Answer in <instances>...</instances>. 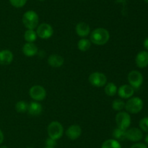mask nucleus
I'll use <instances>...</instances> for the list:
<instances>
[{
	"mask_svg": "<svg viewBox=\"0 0 148 148\" xmlns=\"http://www.w3.org/2000/svg\"><path fill=\"white\" fill-rule=\"evenodd\" d=\"M43 148H55V147H43Z\"/></svg>",
	"mask_w": 148,
	"mask_h": 148,
	"instance_id": "obj_34",
	"label": "nucleus"
},
{
	"mask_svg": "<svg viewBox=\"0 0 148 148\" xmlns=\"http://www.w3.org/2000/svg\"><path fill=\"white\" fill-rule=\"evenodd\" d=\"M116 123L119 129L127 130L130 127L132 123L131 115L127 111H120L117 113L115 117Z\"/></svg>",
	"mask_w": 148,
	"mask_h": 148,
	"instance_id": "obj_6",
	"label": "nucleus"
},
{
	"mask_svg": "<svg viewBox=\"0 0 148 148\" xmlns=\"http://www.w3.org/2000/svg\"><path fill=\"white\" fill-rule=\"evenodd\" d=\"M139 126L143 131L148 133V117L143 118L139 122Z\"/></svg>",
	"mask_w": 148,
	"mask_h": 148,
	"instance_id": "obj_26",
	"label": "nucleus"
},
{
	"mask_svg": "<svg viewBox=\"0 0 148 148\" xmlns=\"http://www.w3.org/2000/svg\"><path fill=\"white\" fill-rule=\"evenodd\" d=\"M38 1H45V0H38Z\"/></svg>",
	"mask_w": 148,
	"mask_h": 148,
	"instance_id": "obj_36",
	"label": "nucleus"
},
{
	"mask_svg": "<svg viewBox=\"0 0 148 148\" xmlns=\"http://www.w3.org/2000/svg\"><path fill=\"white\" fill-rule=\"evenodd\" d=\"M88 81L92 86L101 88L103 87L108 83V78L103 73L95 71L90 74Z\"/></svg>",
	"mask_w": 148,
	"mask_h": 148,
	"instance_id": "obj_5",
	"label": "nucleus"
},
{
	"mask_svg": "<svg viewBox=\"0 0 148 148\" xmlns=\"http://www.w3.org/2000/svg\"><path fill=\"white\" fill-rule=\"evenodd\" d=\"M110 39V33L104 28H97L90 33V41L97 46L106 44Z\"/></svg>",
	"mask_w": 148,
	"mask_h": 148,
	"instance_id": "obj_1",
	"label": "nucleus"
},
{
	"mask_svg": "<svg viewBox=\"0 0 148 148\" xmlns=\"http://www.w3.org/2000/svg\"><path fill=\"white\" fill-rule=\"evenodd\" d=\"M29 95L33 101H43L46 97V90L43 86L34 85L29 89Z\"/></svg>",
	"mask_w": 148,
	"mask_h": 148,
	"instance_id": "obj_7",
	"label": "nucleus"
},
{
	"mask_svg": "<svg viewBox=\"0 0 148 148\" xmlns=\"http://www.w3.org/2000/svg\"><path fill=\"white\" fill-rule=\"evenodd\" d=\"M91 41L86 38H81L77 42V49L82 52H87L91 47Z\"/></svg>",
	"mask_w": 148,
	"mask_h": 148,
	"instance_id": "obj_19",
	"label": "nucleus"
},
{
	"mask_svg": "<svg viewBox=\"0 0 148 148\" xmlns=\"http://www.w3.org/2000/svg\"><path fill=\"white\" fill-rule=\"evenodd\" d=\"M47 62L49 65L53 68H61L64 63V59L63 57L61 55H57V54H52L49 55L48 57Z\"/></svg>",
	"mask_w": 148,
	"mask_h": 148,
	"instance_id": "obj_15",
	"label": "nucleus"
},
{
	"mask_svg": "<svg viewBox=\"0 0 148 148\" xmlns=\"http://www.w3.org/2000/svg\"><path fill=\"white\" fill-rule=\"evenodd\" d=\"M135 63L138 68H145L148 66V52L146 50L140 51L135 57Z\"/></svg>",
	"mask_w": 148,
	"mask_h": 148,
	"instance_id": "obj_14",
	"label": "nucleus"
},
{
	"mask_svg": "<svg viewBox=\"0 0 148 148\" xmlns=\"http://www.w3.org/2000/svg\"><path fill=\"white\" fill-rule=\"evenodd\" d=\"M38 36L36 31L33 29H27L24 33V39L28 43H34L37 39Z\"/></svg>",
	"mask_w": 148,
	"mask_h": 148,
	"instance_id": "obj_21",
	"label": "nucleus"
},
{
	"mask_svg": "<svg viewBox=\"0 0 148 148\" xmlns=\"http://www.w3.org/2000/svg\"><path fill=\"white\" fill-rule=\"evenodd\" d=\"M113 139L117 141H124L126 139V130L116 127L112 132Z\"/></svg>",
	"mask_w": 148,
	"mask_h": 148,
	"instance_id": "obj_23",
	"label": "nucleus"
},
{
	"mask_svg": "<svg viewBox=\"0 0 148 148\" xmlns=\"http://www.w3.org/2000/svg\"><path fill=\"white\" fill-rule=\"evenodd\" d=\"M22 51H23V53L24 54L25 56L31 57L37 55L38 52V48L34 43L26 42L23 46Z\"/></svg>",
	"mask_w": 148,
	"mask_h": 148,
	"instance_id": "obj_16",
	"label": "nucleus"
},
{
	"mask_svg": "<svg viewBox=\"0 0 148 148\" xmlns=\"http://www.w3.org/2000/svg\"><path fill=\"white\" fill-rule=\"evenodd\" d=\"M57 145L56 140L52 139V138L48 137L46 140V147H55Z\"/></svg>",
	"mask_w": 148,
	"mask_h": 148,
	"instance_id": "obj_28",
	"label": "nucleus"
},
{
	"mask_svg": "<svg viewBox=\"0 0 148 148\" xmlns=\"http://www.w3.org/2000/svg\"><path fill=\"white\" fill-rule=\"evenodd\" d=\"M127 80H128L129 84L135 89H139L143 85L144 78H143V74L140 71L134 70V71H130L128 73Z\"/></svg>",
	"mask_w": 148,
	"mask_h": 148,
	"instance_id": "obj_9",
	"label": "nucleus"
},
{
	"mask_svg": "<svg viewBox=\"0 0 148 148\" xmlns=\"http://www.w3.org/2000/svg\"><path fill=\"white\" fill-rule=\"evenodd\" d=\"M27 107H28V104L25 101H24V100L18 101L15 104L16 111L20 113H23L27 112Z\"/></svg>",
	"mask_w": 148,
	"mask_h": 148,
	"instance_id": "obj_25",
	"label": "nucleus"
},
{
	"mask_svg": "<svg viewBox=\"0 0 148 148\" xmlns=\"http://www.w3.org/2000/svg\"><path fill=\"white\" fill-rule=\"evenodd\" d=\"M101 148H121V145L120 142L116 139H108L103 142Z\"/></svg>",
	"mask_w": 148,
	"mask_h": 148,
	"instance_id": "obj_22",
	"label": "nucleus"
},
{
	"mask_svg": "<svg viewBox=\"0 0 148 148\" xmlns=\"http://www.w3.org/2000/svg\"><path fill=\"white\" fill-rule=\"evenodd\" d=\"M116 85L113 82H108L104 86V92L108 97H114L117 94Z\"/></svg>",
	"mask_w": 148,
	"mask_h": 148,
	"instance_id": "obj_20",
	"label": "nucleus"
},
{
	"mask_svg": "<svg viewBox=\"0 0 148 148\" xmlns=\"http://www.w3.org/2000/svg\"><path fill=\"white\" fill-rule=\"evenodd\" d=\"M0 148H8V147H7V146H6V145H1V146L0 147Z\"/></svg>",
	"mask_w": 148,
	"mask_h": 148,
	"instance_id": "obj_33",
	"label": "nucleus"
},
{
	"mask_svg": "<svg viewBox=\"0 0 148 148\" xmlns=\"http://www.w3.org/2000/svg\"><path fill=\"white\" fill-rule=\"evenodd\" d=\"M36 33L38 37L41 39H49L53 36V28L52 26L47 23H40L36 28Z\"/></svg>",
	"mask_w": 148,
	"mask_h": 148,
	"instance_id": "obj_8",
	"label": "nucleus"
},
{
	"mask_svg": "<svg viewBox=\"0 0 148 148\" xmlns=\"http://www.w3.org/2000/svg\"><path fill=\"white\" fill-rule=\"evenodd\" d=\"M27 148H33V147H27Z\"/></svg>",
	"mask_w": 148,
	"mask_h": 148,
	"instance_id": "obj_37",
	"label": "nucleus"
},
{
	"mask_svg": "<svg viewBox=\"0 0 148 148\" xmlns=\"http://www.w3.org/2000/svg\"><path fill=\"white\" fill-rule=\"evenodd\" d=\"M75 32L79 37L85 38L90 33V27L85 22H79L75 26Z\"/></svg>",
	"mask_w": 148,
	"mask_h": 148,
	"instance_id": "obj_13",
	"label": "nucleus"
},
{
	"mask_svg": "<svg viewBox=\"0 0 148 148\" xmlns=\"http://www.w3.org/2000/svg\"><path fill=\"white\" fill-rule=\"evenodd\" d=\"M130 148H148L147 145L142 142H136L135 144L132 145Z\"/></svg>",
	"mask_w": 148,
	"mask_h": 148,
	"instance_id": "obj_29",
	"label": "nucleus"
},
{
	"mask_svg": "<svg viewBox=\"0 0 148 148\" xmlns=\"http://www.w3.org/2000/svg\"><path fill=\"white\" fill-rule=\"evenodd\" d=\"M143 138V131L137 127L129 128L126 130V139L132 142H138Z\"/></svg>",
	"mask_w": 148,
	"mask_h": 148,
	"instance_id": "obj_10",
	"label": "nucleus"
},
{
	"mask_svg": "<svg viewBox=\"0 0 148 148\" xmlns=\"http://www.w3.org/2000/svg\"><path fill=\"white\" fill-rule=\"evenodd\" d=\"M145 143L148 145V133H147V135L145 136Z\"/></svg>",
	"mask_w": 148,
	"mask_h": 148,
	"instance_id": "obj_32",
	"label": "nucleus"
},
{
	"mask_svg": "<svg viewBox=\"0 0 148 148\" xmlns=\"http://www.w3.org/2000/svg\"><path fill=\"white\" fill-rule=\"evenodd\" d=\"M144 107L143 100L139 97H132L125 102V110L130 114H137Z\"/></svg>",
	"mask_w": 148,
	"mask_h": 148,
	"instance_id": "obj_3",
	"label": "nucleus"
},
{
	"mask_svg": "<svg viewBox=\"0 0 148 148\" xmlns=\"http://www.w3.org/2000/svg\"><path fill=\"white\" fill-rule=\"evenodd\" d=\"M117 94L122 100H128L134 95V89L130 84H123L118 88Z\"/></svg>",
	"mask_w": 148,
	"mask_h": 148,
	"instance_id": "obj_11",
	"label": "nucleus"
},
{
	"mask_svg": "<svg viewBox=\"0 0 148 148\" xmlns=\"http://www.w3.org/2000/svg\"><path fill=\"white\" fill-rule=\"evenodd\" d=\"M111 107H112L113 110H115V111H122L125 108V102L122 99H115L112 102Z\"/></svg>",
	"mask_w": 148,
	"mask_h": 148,
	"instance_id": "obj_24",
	"label": "nucleus"
},
{
	"mask_svg": "<svg viewBox=\"0 0 148 148\" xmlns=\"http://www.w3.org/2000/svg\"><path fill=\"white\" fill-rule=\"evenodd\" d=\"M14 55L9 49H3L0 51V65H8L12 62Z\"/></svg>",
	"mask_w": 148,
	"mask_h": 148,
	"instance_id": "obj_18",
	"label": "nucleus"
},
{
	"mask_svg": "<svg viewBox=\"0 0 148 148\" xmlns=\"http://www.w3.org/2000/svg\"><path fill=\"white\" fill-rule=\"evenodd\" d=\"M22 22L26 29L35 30L39 25L38 15L33 10H27L23 14Z\"/></svg>",
	"mask_w": 148,
	"mask_h": 148,
	"instance_id": "obj_2",
	"label": "nucleus"
},
{
	"mask_svg": "<svg viewBox=\"0 0 148 148\" xmlns=\"http://www.w3.org/2000/svg\"><path fill=\"white\" fill-rule=\"evenodd\" d=\"M145 1L146 3H147V4H148V0H144Z\"/></svg>",
	"mask_w": 148,
	"mask_h": 148,
	"instance_id": "obj_35",
	"label": "nucleus"
},
{
	"mask_svg": "<svg viewBox=\"0 0 148 148\" xmlns=\"http://www.w3.org/2000/svg\"><path fill=\"white\" fill-rule=\"evenodd\" d=\"M4 133H3L2 131L0 129V145H1V144L3 143V142H4Z\"/></svg>",
	"mask_w": 148,
	"mask_h": 148,
	"instance_id": "obj_31",
	"label": "nucleus"
},
{
	"mask_svg": "<svg viewBox=\"0 0 148 148\" xmlns=\"http://www.w3.org/2000/svg\"><path fill=\"white\" fill-rule=\"evenodd\" d=\"M83 1H86V0H83Z\"/></svg>",
	"mask_w": 148,
	"mask_h": 148,
	"instance_id": "obj_38",
	"label": "nucleus"
},
{
	"mask_svg": "<svg viewBox=\"0 0 148 148\" xmlns=\"http://www.w3.org/2000/svg\"><path fill=\"white\" fill-rule=\"evenodd\" d=\"M82 128L78 124H72L65 131V134L71 140H76L82 134Z\"/></svg>",
	"mask_w": 148,
	"mask_h": 148,
	"instance_id": "obj_12",
	"label": "nucleus"
},
{
	"mask_svg": "<svg viewBox=\"0 0 148 148\" xmlns=\"http://www.w3.org/2000/svg\"><path fill=\"white\" fill-rule=\"evenodd\" d=\"M27 112L31 116H38L43 112V106L39 102L32 101L28 104Z\"/></svg>",
	"mask_w": 148,
	"mask_h": 148,
	"instance_id": "obj_17",
	"label": "nucleus"
},
{
	"mask_svg": "<svg viewBox=\"0 0 148 148\" xmlns=\"http://www.w3.org/2000/svg\"><path fill=\"white\" fill-rule=\"evenodd\" d=\"M143 46H144L145 50L148 52V36L144 40V42H143Z\"/></svg>",
	"mask_w": 148,
	"mask_h": 148,
	"instance_id": "obj_30",
	"label": "nucleus"
},
{
	"mask_svg": "<svg viewBox=\"0 0 148 148\" xmlns=\"http://www.w3.org/2000/svg\"><path fill=\"white\" fill-rule=\"evenodd\" d=\"M47 133L49 137L57 141L62 137L64 133V130L63 126L60 122L57 121V120H53V121L51 122L48 126Z\"/></svg>",
	"mask_w": 148,
	"mask_h": 148,
	"instance_id": "obj_4",
	"label": "nucleus"
},
{
	"mask_svg": "<svg viewBox=\"0 0 148 148\" xmlns=\"http://www.w3.org/2000/svg\"><path fill=\"white\" fill-rule=\"evenodd\" d=\"M27 0H9L10 4L15 8H21L24 7Z\"/></svg>",
	"mask_w": 148,
	"mask_h": 148,
	"instance_id": "obj_27",
	"label": "nucleus"
}]
</instances>
